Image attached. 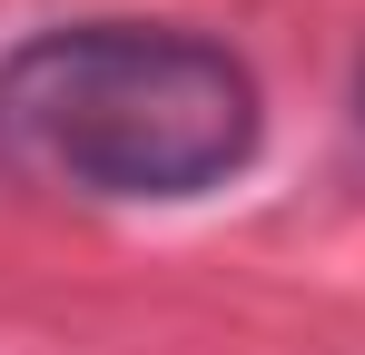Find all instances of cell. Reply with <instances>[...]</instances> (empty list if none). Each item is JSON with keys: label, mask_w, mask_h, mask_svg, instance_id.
Returning a JSON list of instances; mask_svg holds the SVG:
<instances>
[{"label": "cell", "mask_w": 365, "mask_h": 355, "mask_svg": "<svg viewBox=\"0 0 365 355\" xmlns=\"http://www.w3.org/2000/svg\"><path fill=\"white\" fill-rule=\"evenodd\" d=\"M267 99L197 30L69 20L0 59V158L60 197L187 207L257 158Z\"/></svg>", "instance_id": "obj_1"}]
</instances>
